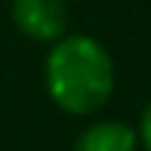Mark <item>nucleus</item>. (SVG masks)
<instances>
[{
	"label": "nucleus",
	"instance_id": "nucleus-1",
	"mask_svg": "<svg viewBox=\"0 0 151 151\" xmlns=\"http://www.w3.org/2000/svg\"><path fill=\"white\" fill-rule=\"evenodd\" d=\"M117 68L108 46L93 34H65L43 59V90L59 111L93 117L111 102Z\"/></svg>",
	"mask_w": 151,
	"mask_h": 151
},
{
	"label": "nucleus",
	"instance_id": "nucleus-2",
	"mask_svg": "<svg viewBox=\"0 0 151 151\" xmlns=\"http://www.w3.org/2000/svg\"><path fill=\"white\" fill-rule=\"evenodd\" d=\"M12 28L34 43H56L68 34V0H12L9 3Z\"/></svg>",
	"mask_w": 151,
	"mask_h": 151
},
{
	"label": "nucleus",
	"instance_id": "nucleus-3",
	"mask_svg": "<svg viewBox=\"0 0 151 151\" xmlns=\"http://www.w3.org/2000/svg\"><path fill=\"white\" fill-rule=\"evenodd\" d=\"M71 151H139L136 127H129L120 117L93 120L77 133Z\"/></svg>",
	"mask_w": 151,
	"mask_h": 151
},
{
	"label": "nucleus",
	"instance_id": "nucleus-4",
	"mask_svg": "<svg viewBox=\"0 0 151 151\" xmlns=\"http://www.w3.org/2000/svg\"><path fill=\"white\" fill-rule=\"evenodd\" d=\"M136 136H139V148L151 151V99L145 102V108H142V114H139V127H136Z\"/></svg>",
	"mask_w": 151,
	"mask_h": 151
}]
</instances>
